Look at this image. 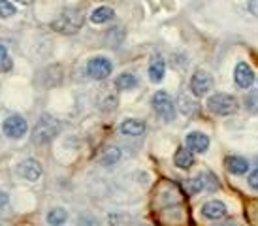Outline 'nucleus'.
<instances>
[{"label": "nucleus", "instance_id": "nucleus-1", "mask_svg": "<svg viewBox=\"0 0 258 226\" xmlns=\"http://www.w3.org/2000/svg\"><path fill=\"white\" fill-rule=\"evenodd\" d=\"M51 27L60 34H76L83 27V15L79 10H66L51 23Z\"/></svg>", "mask_w": 258, "mask_h": 226}, {"label": "nucleus", "instance_id": "nucleus-2", "mask_svg": "<svg viewBox=\"0 0 258 226\" xmlns=\"http://www.w3.org/2000/svg\"><path fill=\"white\" fill-rule=\"evenodd\" d=\"M58 132V123L57 119H53L49 115H42L40 121L34 127V132H32V141L42 145V143H47L49 140H53Z\"/></svg>", "mask_w": 258, "mask_h": 226}, {"label": "nucleus", "instance_id": "nucleus-3", "mask_svg": "<svg viewBox=\"0 0 258 226\" xmlns=\"http://www.w3.org/2000/svg\"><path fill=\"white\" fill-rule=\"evenodd\" d=\"M208 109L215 115H232L237 111V100L230 94L219 92L208 100Z\"/></svg>", "mask_w": 258, "mask_h": 226}, {"label": "nucleus", "instance_id": "nucleus-4", "mask_svg": "<svg viewBox=\"0 0 258 226\" xmlns=\"http://www.w3.org/2000/svg\"><path fill=\"white\" fill-rule=\"evenodd\" d=\"M153 109L157 111V115L164 121H173L175 119V106L173 100L170 98V94L164 91H158L153 96Z\"/></svg>", "mask_w": 258, "mask_h": 226}, {"label": "nucleus", "instance_id": "nucleus-5", "mask_svg": "<svg viewBox=\"0 0 258 226\" xmlns=\"http://www.w3.org/2000/svg\"><path fill=\"white\" fill-rule=\"evenodd\" d=\"M2 130H4V134H6L8 138L19 140V138H23V136L27 134L29 125H27V121L23 119L21 115H12V117H8V119L4 121Z\"/></svg>", "mask_w": 258, "mask_h": 226}, {"label": "nucleus", "instance_id": "nucleus-6", "mask_svg": "<svg viewBox=\"0 0 258 226\" xmlns=\"http://www.w3.org/2000/svg\"><path fill=\"white\" fill-rule=\"evenodd\" d=\"M111 70H113L111 61L106 56H94L87 64V72L93 79H106L111 74Z\"/></svg>", "mask_w": 258, "mask_h": 226}, {"label": "nucleus", "instance_id": "nucleus-7", "mask_svg": "<svg viewBox=\"0 0 258 226\" xmlns=\"http://www.w3.org/2000/svg\"><path fill=\"white\" fill-rule=\"evenodd\" d=\"M213 87V78L209 76L206 70H198L194 72V76L190 78V91L196 94V96H206Z\"/></svg>", "mask_w": 258, "mask_h": 226}, {"label": "nucleus", "instance_id": "nucleus-8", "mask_svg": "<svg viewBox=\"0 0 258 226\" xmlns=\"http://www.w3.org/2000/svg\"><path fill=\"white\" fill-rule=\"evenodd\" d=\"M234 79L239 89H249L254 81V74H252L251 66L245 63H237L236 72H234Z\"/></svg>", "mask_w": 258, "mask_h": 226}, {"label": "nucleus", "instance_id": "nucleus-9", "mask_svg": "<svg viewBox=\"0 0 258 226\" xmlns=\"http://www.w3.org/2000/svg\"><path fill=\"white\" fill-rule=\"evenodd\" d=\"M202 215L206 219H211V220L222 219L226 215V205L222 204V202H219V200H209V202H206V204L202 205Z\"/></svg>", "mask_w": 258, "mask_h": 226}, {"label": "nucleus", "instance_id": "nucleus-10", "mask_svg": "<svg viewBox=\"0 0 258 226\" xmlns=\"http://www.w3.org/2000/svg\"><path fill=\"white\" fill-rule=\"evenodd\" d=\"M186 145L194 153H206L209 147V138L204 132H190L186 136Z\"/></svg>", "mask_w": 258, "mask_h": 226}, {"label": "nucleus", "instance_id": "nucleus-11", "mask_svg": "<svg viewBox=\"0 0 258 226\" xmlns=\"http://www.w3.org/2000/svg\"><path fill=\"white\" fill-rule=\"evenodd\" d=\"M19 174H21L27 181H38L40 176H42V166H40V162L29 158V160L21 162V166H19Z\"/></svg>", "mask_w": 258, "mask_h": 226}, {"label": "nucleus", "instance_id": "nucleus-12", "mask_svg": "<svg viewBox=\"0 0 258 226\" xmlns=\"http://www.w3.org/2000/svg\"><path fill=\"white\" fill-rule=\"evenodd\" d=\"M224 166L228 170L230 174H234V176H243L249 172V162L245 160L243 156H228L226 160H224Z\"/></svg>", "mask_w": 258, "mask_h": 226}, {"label": "nucleus", "instance_id": "nucleus-13", "mask_svg": "<svg viewBox=\"0 0 258 226\" xmlns=\"http://www.w3.org/2000/svg\"><path fill=\"white\" fill-rule=\"evenodd\" d=\"M164 74H166V63L162 61V56L160 55H155L153 56V61H151V66H149V78L153 83H160L162 79H164Z\"/></svg>", "mask_w": 258, "mask_h": 226}, {"label": "nucleus", "instance_id": "nucleus-14", "mask_svg": "<svg viewBox=\"0 0 258 226\" xmlns=\"http://www.w3.org/2000/svg\"><path fill=\"white\" fill-rule=\"evenodd\" d=\"M173 164H175L177 168H181V170H188L194 164L192 151H190V149H185V147H179L177 151H175Z\"/></svg>", "mask_w": 258, "mask_h": 226}, {"label": "nucleus", "instance_id": "nucleus-15", "mask_svg": "<svg viewBox=\"0 0 258 226\" xmlns=\"http://www.w3.org/2000/svg\"><path fill=\"white\" fill-rule=\"evenodd\" d=\"M121 132L124 136H142L145 132L144 121H138V119L124 121V123L121 125Z\"/></svg>", "mask_w": 258, "mask_h": 226}, {"label": "nucleus", "instance_id": "nucleus-16", "mask_svg": "<svg viewBox=\"0 0 258 226\" xmlns=\"http://www.w3.org/2000/svg\"><path fill=\"white\" fill-rule=\"evenodd\" d=\"M111 17H113V10L108 6H102V8H96L93 14H91V21L94 25H102V23L109 21Z\"/></svg>", "mask_w": 258, "mask_h": 226}, {"label": "nucleus", "instance_id": "nucleus-17", "mask_svg": "<svg viewBox=\"0 0 258 226\" xmlns=\"http://www.w3.org/2000/svg\"><path fill=\"white\" fill-rule=\"evenodd\" d=\"M66 219H68V213H66V209H62V207H55V209H51L49 215H47L49 226H62L66 222Z\"/></svg>", "mask_w": 258, "mask_h": 226}, {"label": "nucleus", "instance_id": "nucleus-18", "mask_svg": "<svg viewBox=\"0 0 258 226\" xmlns=\"http://www.w3.org/2000/svg\"><path fill=\"white\" fill-rule=\"evenodd\" d=\"M138 85V79L132 76V74H121L117 81H115V87L119 89V91H130V89H134Z\"/></svg>", "mask_w": 258, "mask_h": 226}, {"label": "nucleus", "instance_id": "nucleus-19", "mask_svg": "<svg viewBox=\"0 0 258 226\" xmlns=\"http://www.w3.org/2000/svg\"><path fill=\"white\" fill-rule=\"evenodd\" d=\"M119 156H121L119 149L109 147V149H106V153H104V156L100 158V162L106 164V166H111V164H115L117 160H119Z\"/></svg>", "mask_w": 258, "mask_h": 226}, {"label": "nucleus", "instance_id": "nucleus-20", "mask_svg": "<svg viewBox=\"0 0 258 226\" xmlns=\"http://www.w3.org/2000/svg\"><path fill=\"white\" fill-rule=\"evenodd\" d=\"M185 189L188 194H196V192H200L204 189V181H202V177H196V179H188L185 183Z\"/></svg>", "mask_w": 258, "mask_h": 226}, {"label": "nucleus", "instance_id": "nucleus-21", "mask_svg": "<svg viewBox=\"0 0 258 226\" xmlns=\"http://www.w3.org/2000/svg\"><path fill=\"white\" fill-rule=\"evenodd\" d=\"M12 68V59L8 55V49L4 45H0V72L10 70Z\"/></svg>", "mask_w": 258, "mask_h": 226}, {"label": "nucleus", "instance_id": "nucleus-22", "mask_svg": "<svg viewBox=\"0 0 258 226\" xmlns=\"http://www.w3.org/2000/svg\"><path fill=\"white\" fill-rule=\"evenodd\" d=\"M14 14V4H10V0H0V17H12Z\"/></svg>", "mask_w": 258, "mask_h": 226}, {"label": "nucleus", "instance_id": "nucleus-23", "mask_svg": "<svg viewBox=\"0 0 258 226\" xmlns=\"http://www.w3.org/2000/svg\"><path fill=\"white\" fill-rule=\"evenodd\" d=\"M245 104H247V107L251 111H258V94H249L247 100H245Z\"/></svg>", "mask_w": 258, "mask_h": 226}, {"label": "nucleus", "instance_id": "nucleus-24", "mask_svg": "<svg viewBox=\"0 0 258 226\" xmlns=\"http://www.w3.org/2000/svg\"><path fill=\"white\" fill-rule=\"evenodd\" d=\"M249 185H251L254 191H258V168L249 176Z\"/></svg>", "mask_w": 258, "mask_h": 226}, {"label": "nucleus", "instance_id": "nucleus-25", "mask_svg": "<svg viewBox=\"0 0 258 226\" xmlns=\"http://www.w3.org/2000/svg\"><path fill=\"white\" fill-rule=\"evenodd\" d=\"M249 10H251L252 15L258 17V0H249Z\"/></svg>", "mask_w": 258, "mask_h": 226}, {"label": "nucleus", "instance_id": "nucleus-26", "mask_svg": "<svg viewBox=\"0 0 258 226\" xmlns=\"http://www.w3.org/2000/svg\"><path fill=\"white\" fill-rule=\"evenodd\" d=\"M8 204V194L4 191H0V209Z\"/></svg>", "mask_w": 258, "mask_h": 226}, {"label": "nucleus", "instance_id": "nucleus-27", "mask_svg": "<svg viewBox=\"0 0 258 226\" xmlns=\"http://www.w3.org/2000/svg\"><path fill=\"white\" fill-rule=\"evenodd\" d=\"M17 2H19V4H23V6H29L32 0H17Z\"/></svg>", "mask_w": 258, "mask_h": 226}]
</instances>
